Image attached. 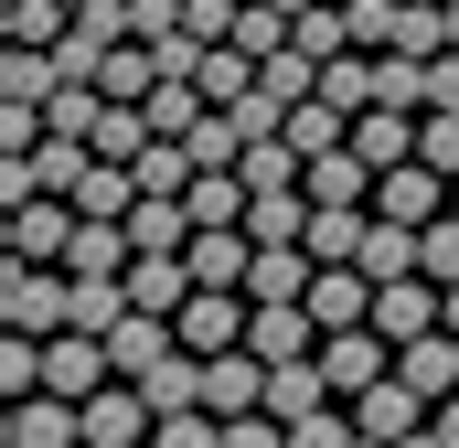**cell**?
Instances as JSON below:
<instances>
[{"instance_id": "4", "label": "cell", "mask_w": 459, "mask_h": 448, "mask_svg": "<svg viewBox=\"0 0 459 448\" xmlns=\"http://www.w3.org/2000/svg\"><path fill=\"white\" fill-rule=\"evenodd\" d=\"M150 427H160V406H150L128 374L86 395V448H150Z\"/></svg>"}, {"instance_id": "26", "label": "cell", "mask_w": 459, "mask_h": 448, "mask_svg": "<svg viewBox=\"0 0 459 448\" xmlns=\"http://www.w3.org/2000/svg\"><path fill=\"white\" fill-rule=\"evenodd\" d=\"M428 278H438V289L459 278V203H449L438 224H428Z\"/></svg>"}, {"instance_id": "1", "label": "cell", "mask_w": 459, "mask_h": 448, "mask_svg": "<svg viewBox=\"0 0 459 448\" xmlns=\"http://www.w3.org/2000/svg\"><path fill=\"white\" fill-rule=\"evenodd\" d=\"M0 310H11V332H65V310H75V278L65 267H43V256H11L0 267Z\"/></svg>"}, {"instance_id": "22", "label": "cell", "mask_w": 459, "mask_h": 448, "mask_svg": "<svg viewBox=\"0 0 459 448\" xmlns=\"http://www.w3.org/2000/svg\"><path fill=\"white\" fill-rule=\"evenodd\" d=\"M321 97H332V108H342V117H363V108H374V54H363V43L321 65Z\"/></svg>"}, {"instance_id": "8", "label": "cell", "mask_w": 459, "mask_h": 448, "mask_svg": "<svg viewBox=\"0 0 459 448\" xmlns=\"http://www.w3.org/2000/svg\"><path fill=\"white\" fill-rule=\"evenodd\" d=\"M352 417H363V438H385V448H395V438H417L438 406H428L406 374H385V384H363V395H352Z\"/></svg>"}, {"instance_id": "20", "label": "cell", "mask_w": 459, "mask_h": 448, "mask_svg": "<svg viewBox=\"0 0 459 448\" xmlns=\"http://www.w3.org/2000/svg\"><path fill=\"white\" fill-rule=\"evenodd\" d=\"M182 203H193V224H246L256 193H246V171H193V193H182Z\"/></svg>"}, {"instance_id": "16", "label": "cell", "mask_w": 459, "mask_h": 448, "mask_svg": "<svg viewBox=\"0 0 459 448\" xmlns=\"http://www.w3.org/2000/svg\"><path fill=\"white\" fill-rule=\"evenodd\" d=\"M310 406H332V374H321V352H299V363H267V417H310Z\"/></svg>"}, {"instance_id": "5", "label": "cell", "mask_w": 459, "mask_h": 448, "mask_svg": "<svg viewBox=\"0 0 459 448\" xmlns=\"http://www.w3.org/2000/svg\"><path fill=\"white\" fill-rule=\"evenodd\" d=\"M438 321H449V289H438L428 267L374 289V332H385V341H417V332H438Z\"/></svg>"}, {"instance_id": "12", "label": "cell", "mask_w": 459, "mask_h": 448, "mask_svg": "<svg viewBox=\"0 0 459 448\" xmlns=\"http://www.w3.org/2000/svg\"><path fill=\"white\" fill-rule=\"evenodd\" d=\"M417 117L428 108H385V97H374V108L352 117V150H363L374 171H395V160H417Z\"/></svg>"}, {"instance_id": "2", "label": "cell", "mask_w": 459, "mask_h": 448, "mask_svg": "<svg viewBox=\"0 0 459 448\" xmlns=\"http://www.w3.org/2000/svg\"><path fill=\"white\" fill-rule=\"evenodd\" d=\"M11 448H86V395H54V384L11 395Z\"/></svg>"}, {"instance_id": "31", "label": "cell", "mask_w": 459, "mask_h": 448, "mask_svg": "<svg viewBox=\"0 0 459 448\" xmlns=\"http://www.w3.org/2000/svg\"><path fill=\"white\" fill-rule=\"evenodd\" d=\"M449 332H459V278H449Z\"/></svg>"}, {"instance_id": "23", "label": "cell", "mask_w": 459, "mask_h": 448, "mask_svg": "<svg viewBox=\"0 0 459 448\" xmlns=\"http://www.w3.org/2000/svg\"><path fill=\"white\" fill-rule=\"evenodd\" d=\"M374 97L385 108H428V54H374Z\"/></svg>"}, {"instance_id": "7", "label": "cell", "mask_w": 459, "mask_h": 448, "mask_svg": "<svg viewBox=\"0 0 459 448\" xmlns=\"http://www.w3.org/2000/svg\"><path fill=\"white\" fill-rule=\"evenodd\" d=\"M75 193H32V203H11V256H43V267H65V246H75Z\"/></svg>"}, {"instance_id": "33", "label": "cell", "mask_w": 459, "mask_h": 448, "mask_svg": "<svg viewBox=\"0 0 459 448\" xmlns=\"http://www.w3.org/2000/svg\"><path fill=\"white\" fill-rule=\"evenodd\" d=\"M449 203H459V182H449Z\"/></svg>"}, {"instance_id": "24", "label": "cell", "mask_w": 459, "mask_h": 448, "mask_svg": "<svg viewBox=\"0 0 459 448\" xmlns=\"http://www.w3.org/2000/svg\"><path fill=\"white\" fill-rule=\"evenodd\" d=\"M65 32H75V11H65V0H11V43H43V54H54Z\"/></svg>"}, {"instance_id": "27", "label": "cell", "mask_w": 459, "mask_h": 448, "mask_svg": "<svg viewBox=\"0 0 459 448\" xmlns=\"http://www.w3.org/2000/svg\"><path fill=\"white\" fill-rule=\"evenodd\" d=\"M225 448H289V417H267V406L256 417H225Z\"/></svg>"}, {"instance_id": "17", "label": "cell", "mask_w": 459, "mask_h": 448, "mask_svg": "<svg viewBox=\"0 0 459 448\" xmlns=\"http://www.w3.org/2000/svg\"><path fill=\"white\" fill-rule=\"evenodd\" d=\"M54 86H65V75H54L43 43H11V54H0V108H54Z\"/></svg>"}, {"instance_id": "14", "label": "cell", "mask_w": 459, "mask_h": 448, "mask_svg": "<svg viewBox=\"0 0 459 448\" xmlns=\"http://www.w3.org/2000/svg\"><path fill=\"white\" fill-rule=\"evenodd\" d=\"M363 235H374V203H310V256L321 267H352Z\"/></svg>"}, {"instance_id": "13", "label": "cell", "mask_w": 459, "mask_h": 448, "mask_svg": "<svg viewBox=\"0 0 459 448\" xmlns=\"http://www.w3.org/2000/svg\"><path fill=\"white\" fill-rule=\"evenodd\" d=\"M310 321H321V332L374 321V278H363V267H321V278H310Z\"/></svg>"}, {"instance_id": "19", "label": "cell", "mask_w": 459, "mask_h": 448, "mask_svg": "<svg viewBox=\"0 0 459 448\" xmlns=\"http://www.w3.org/2000/svg\"><path fill=\"white\" fill-rule=\"evenodd\" d=\"M139 395L171 417V406H204V352H160L150 374H139Z\"/></svg>"}, {"instance_id": "32", "label": "cell", "mask_w": 459, "mask_h": 448, "mask_svg": "<svg viewBox=\"0 0 459 448\" xmlns=\"http://www.w3.org/2000/svg\"><path fill=\"white\" fill-rule=\"evenodd\" d=\"M352 448H385V438H352Z\"/></svg>"}, {"instance_id": "6", "label": "cell", "mask_w": 459, "mask_h": 448, "mask_svg": "<svg viewBox=\"0 0 459 448\" xmlns=\"http://www.w3.org/2000/svg\"><path fill=\"white\" fill-rule=\"evenodd\" d=\"M374 214L438 224V214H449V171H438V160H395V171H374Z\"/></svg>"}, {"instance_id": "21", "label": "cell", "mask_w": 459, "mask_h": 448, "mask_svg": "<svg viewBox=\"0 0 459 448\" xmlns=\"http://www.w3.org/2000/svg\"><path fill=\"white\" fill-rule=\"evenodd\" d=\"M193 86H204V97H214V108H235V97H256V54H246V43H214V54H204V75H193Z\"/></svg>"}, {"instance_id": "15", "label": "cell", "mask_w": 459, "mask_h": 448, "mask_svg": "<svg viewBox=\"0 0 459 448\" xmlns=\"http://www.w3.org/2000/svg\"><path fill=\"white\" fill-rule=\"evenodd\" d=\"M310 278H321V256H310V246H256L246 299H310Z\"/></svg>"}, {"instance_id": "9", "label": "cell", "mask_w": 459, "mask_h": 448, "mask_svg": "<svg viewBox=\"0 0 459 448\" xmlns=\"http://www.w3.org/2000/svg\"><path fill=\"white\" fill-rule=\"evenodd\" d=\"M246 352H267V363H299V352H321V321H310V299H256V321H246Z\"/></svg>"}, {"instance_id": "25", "label": "cell", "mask_w": 459, "mask_h": 448, "mask_svg": "<svg viewBox=\"0 0 459 448\" xmlns=\"http://www.w3.org/2000/svg\"><path fill=\"white\" fill-rule=\"evenodd\" d=\"M352 438H363V417H352V406H310V417L289 427V448H352Z\"/></svg>"}, {"instance_id": "10", "label": "cell", "mask_w": 459, "mask_h": 448, "mask_svg": "<svg viewBox=\"0 0 459 448\" xmlns=\"http://www.w3.org/2000/svg\"><path fill=\"white\" fill-rule=\"evenodd\" d=\"M182 256H193V278H204V289H246L256 235H246V224H193V246H182Z\"/></svg>"}, {"instance_id": "3", "label": "cell", "mask_w": 459, "mask_h": 448, "mask_svg": "<svg viewBox=\"0 0 459 448\" xmlns=\"http://www.w3.org/2000/svg\"><path fill=\"white\" fill-rule=\"evenodd\" d=\"M321 374H332V395H363V384H385V374H395V341L374 332V321L321 332Z\"/></svg>"}, {"instance_id": "29", "label": "cell", "mask_w": 459, "mask_h": 448, "mask_svg": "<svg viewBox=\"0 0 459 448\" xmlns=\"http://www.w3.org/2000/svg\"><path fill=\"white\" fill-rule=\"evenodd\" d=\"M428 427H438V438L459 448V395H438V417H428Z\"/></svg>"}, {"instance_id": "11", "label": "cell", "mask_w": 459, "mask_h": 448, "mask_svg": "<svg viewBox=\"0 0 459 448\" xmlns=\"http://www.w3.org/2000/svg\"><path fill=\"white\" fill-rule=\"evenodd\" d=\"M395 374L438 406V395H459V332L438 321V332H417V341H395Z\"/></svg>"}, {"instance_id": "18", "label": "cell", "mask_w": 459, "mask_h": 448, "mask_svg": "<svg viewBox=\"0 0 459 448\" xmlns=\"http://www.w3.org/2000/svg\"><path fill=\"white\" fill-rule=\"evenodd\" d=\"M310 203H374V160H363V150H321V160H310Z\"/></svg>"}, {"instance_id": "28", "label": "cell", "mask_w": 459, "mask_h": 448, "mask_svg": "<svg viewBox=\"0 0 459 448\" xmlns=\"http://www.w3.org/2000/svg\"><path fill=\"white\" fill-rule=\"evenodd\" d=\"M428 108H459V54H428Z\"/></svg>"}, {"instance_id": "30", "label": "cell", "mask_w": 459, "mask_h": 448, "mask_svg": "<svg viewBox=\"0 0 459 448\" xmlns=\"http://www.w3.org/2000/svg\"><path fill=\"white\" fill-rule=\"evenodd\" d=\"M395 448H449V438H438V427H417V438H395Z\"/></svg>"}]
</instances>
